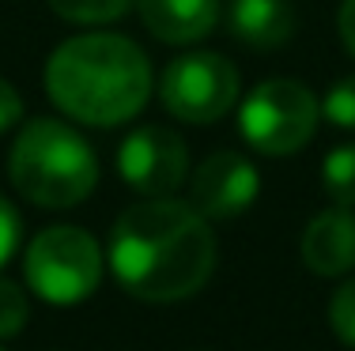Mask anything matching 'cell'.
Instances as JSON below:
<instances>
[{
    "label": "cell",
    "mask_w": 355,
    "mask_h": 351,
    "mask_svg": "<svg viewBox=\"0 0 355 351\" xmlns=\"http://www.w3.org/2000/svg\"><path fill=\"white\" fill-rule=\"evenodd\" d=\"M216 264V238L193 204L148 197L121 212L110 234V269L144 303H178L197 295Z\"/></svg>",
    "instance_id": "6da1fadb"
},
{
    "label": "cell",
    "mask_w": 355,
    "mask_h": 351,
    "mask_svg": "<svg viewBox=\"0 0 355 351\" xmlns=\"http://www.w3.org/2000/svg\"><path fill=\"white\" fill-rule=\"evenodd\" d=\"M321 186L340 208L355 204V144H340L321 163Z\"/></svg>",
    "instance_id": "7c38bea8"
},
{
    "label": "cell",
    "mask_w": 355,
    "mask_h": 351,
    "mask_svg": "<svg viewBox=\"0 0 355 351\" xmlns=\"http://www.w3.org/2000/svg\"><path fill=\"white\" fill-rule=\"evenodd\" d=\"M132 0H49L61 19L69 23H110V19H121L129 12Z\"/></svg>",
    "instance_id": "4fadbf2b"
},
{
    "label": "cell",
    "mask_w": 355,
    "mask_h": 351,
    "mask_svg": "<svg viewBox=\"0 0 355 351\" xmlns=\"http://www.w3.org/2000/svg\"><path fill=\"white\" fill-rule=\"evenodd\" d=\"M15 246H19V212L0 197V269L12 261Z\"/></svg>",
    "instance_id": "e0dca14e"
},
{
    "label": "cell",
    "mask_w": 355,
    "mask_h": 351,
    "mask_svg": "<svg viewBox=\"0 0 355 351\" xmlns=\"http://www.w3.org/2000/svg\"><path fill=\"white\" fill-rule=\"evenodd\" d=\"M329 325L336 329V336L344 344L355 348V280H348L333 295V303H329Z\"/></svg>",
    "instance_id": "2e32d148"
},
{
    "label": "cell",
    "mask_w": 355,
    "mask_h": 351,
    "mask_svg": "<svg viewBox=\"0 0 355 351\" xmlns=\"http://www.w3.org/2000/svg\"><path fill=\"white\" fill-rule=\"evenodd\" d=\"M227 27L250 49H280L295 35V12L287 0H231Z\"/></svg>",
    "instance_id": "8fae6325"
},
{
    "label": "cell",
    "mask_w": 355,
    "mask_h": 351,
    "mask_svg": "<svg viewBox=\"0 0 355 351\" xmlns=\"http://www.w3.org/2000/svg\"><path fill=\"white\" fill-rule=\"evenodd\" d=\"M46 95L83 125H121L137 117L151 95L148 53L121 35L69 38L46 61Z\"/></svg>",
    "instance_id": "7a4b0ae2"
},
{
    "label": "cell",
    "mask_w": 355,
    "mask_h": 351,
    "mask_svg": "<svg viewBox=\"0 0 355 351\" xmlns=\"http://www.w3.org/2000/svg\"><path fill=\"white\" fill-rule=\"evenodd\" d=\"M8 174L31 204L72 208L91 197L98 181V163L91 144L64 121L35 117L19 129L8 155Z\"/></svg>",
    "instance_id": "3957f363"
},
{
    "label": "cell",
    "mask_w": 355,
    "mask_h": 351,
    "mask_svg": "<svg viewBox=\"0 0 355 351\" xmlns=\"http://www.w3.org/2000/svg\"><path fill=\"white\" fill-rule=\"evenodd\" d=\"M19 117H23V98H19V91H15L8 80H0V132L15 129V125H19Z\"/></svg>",
    "instance_id": "ac0fdd59"
},
{
    "label": "cell",
    "mask_w": 355,
    "mask_h": 351,
    "mask_svg": "<svg viewBox=\"0 0 355 351\" xmlns=\"http://www.w3.org/2000/svg\"><path fill=\"white\" fill-rule=\"evenodd\" d=\"M299 253L310 272L318 276H344L355 269V215L348 208H329L314 215L302 231Z\"/></svg>",
    "instance_id": "9c48e42d"
},
{
    "label": "cell",
    "mask_w": 355,
    "mask_h": 351,
    "mask_svg": "<svg viewBox=\"0 0 355 351\" xmlns=\"http://www.w3.org/2000/svg\"><path fill=\"white\" fill-rule=\"evenodd\" d=\"M103 280V249L80 227H49L27 246V283L53 306H76Z\"/></svg>",
    "instance_id": "5b68a950"
},
{
    "label": "cell",
    "mask_w": 355,
    "mask_h": 351,
    "mask_svg": "<svg viewBox=\"0 0 355 351\" xmlns=\"http://www.w3.org/2000/svg\"><path fill=\"white\" fill-rule=\"evenodd\" d=\"M321 117L314 91L299 80H265L239 106V129L261 155H291L310 144Z\"/></svg>",
    "instance_id": "277c9868"
},
{
    "label": "cell",
    "mask_w": 355,
    "mask_h": 351,
    "mask_svg": "<svg viewBox=\"0 0 355 351\" xmlns=\"http://www.w3.org/2000/svg\"><path fill=\"white\" fill-rule=\"evenodd\" d=\"M166 114L189 125H208L239 102V72L219 53H185L166 64L159 83Z\"/></svg>",
    "instance_id": "8992f818"
},
{
    "label": "cell",
    "mask_w": 355,
    "mask_h": 351,
    "mask_svg": "<svg viewBox=\"0 0 355 351\" xmlns=\"http://www.w3.org/2000/svg\"><path fill=\"white\" fill-rule=\"evenodd\" d=\"M261 174L246 155L216 152L193 174V208L205 219H234L257 200Z\"/></svg>",
    "instance_id": "ba28073f"
},
{
    "label": "cell",
    "mask_w": 355,
    "mask_h": 351,
    "mask_svg": "<svg viewBox=\"0 0 355 351\" xmlns=\"http://www.w3.org/2000/svg\"><path fill=\"white\" fill-rule=\"evenodd\" d=\"M27 317H31V306L23 287L12 280H0V336H15L27 325Z\"/></svg>",
    "instance_id": "9a60e30c"
},
{
    "label": "cell",
    "mask_w": 355,
    "mask_h": 351,
    "mask_svg": "<svg viewBox=\"0 0 355 351\" xmlns=\"http://www.w3.org/2000/svg\"><path fill=\"white\" fill-rule=\"evenodd\" d=\"M336 27H340V42H344V49H348V53L355 57V0H344V4H340Z\"/></svg>",
    "instance_id": "d6986e66"
},
{
    "label": "cell",
    "mask_w": 355,
    "mask_h": 351,
    "mask_svg": "<svg viewBox=\"0 0 355 351\" xmlns=\"http://www.w3.org/2000/svg\"><path fill=\"white\" fill-rule=\"evenodd\" d=\"M321 117H329L340 129H355V76L336 80L321 98Z\"/></svg>",
    "instance_id": "5bb4252c"
},
{
    "label": "cell",
    "mask_w": 355,
    "mask_h": 351,
    "mask_svg": "<svg viewBox=\"0 0 355 351\" xmlns=\"http://www.w3.org/2000/svg\"><path fill=\"white\" fill-rule=\"evenodd\" d=\"M144 27L159 42L189 46L219 23V0H137Z\"/></svg>",
    "instance_id": "30bf717a"
},
{
    "label": "cell",
    "mask_w": 355,
    "mask_h": 351,
    "mask_svg": "<svg viewBox=\"0 0 355 351\" xmlns=\"http://www.w3.org/2000/svg\"><path fill=\"white\" fill-rule=\"evenodd\" d=\"M117 170H121L125 186L144 197H171L185 181L189 152H185L178 132L163 129V125H144L121 140Z\"/></svg>",
    "instance_id": "52a82bcc"
}]
</instances>
